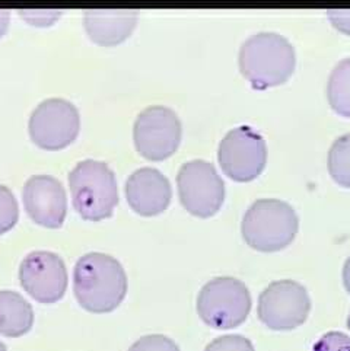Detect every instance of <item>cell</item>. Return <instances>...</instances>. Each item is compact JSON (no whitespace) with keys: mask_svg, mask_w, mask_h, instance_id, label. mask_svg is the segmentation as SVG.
Returning a JSON list of instances; mask_svg holds the SVG:
<instances>
[{"mask_svg":"<svg viewBox=\"0 0 350 351\" xmlns=\"http://www.w3.org/2000/svg\"><path fill=\"white\" fill-rule=\"evenodd\" d=\"M183 137V125L171 108L154 105L137 115L133 125L136 150L148 160L161 162L177 152Z\"/></svg>","mask_w":350,"mask_h":351,"instance_id":"8","label":"cell"},{"mask_svg":"<svg viewBox=\"0 0 350 351\" xmlns=\"http://www.w3.org/2000/svg\"><path fill=\"white\" fill-rule=\"evenodd\" d=\"M327 99L334 112L350 119V57L343 58L331 70L327 82Z\"/></svg>","mask_w":350,"mask_h":351,"instance_id":"16","label":"cell"},{"mask_svg":"<svg viewBox=\"0 0 350 351\" xmlns=\"http://www.w3.org/2000/svg\"><path fill=\"white\" fill-rule=\"evenodd\" d=\"M205 351H255L253 343L242 335H222L210 343Z\"/></svg>","mask_w":350,"mask_h":351,"instance_id":"20","label":"cell"},{"mask_svg":"<svg viewBox=\"0 0 350 351\" xmlns=\"http://www.w3.org/2000/svg\"><path fill=\"white\" fill-rule=\"evenodd\" d=\"M34 309L18 291L0 290V335L18 338L31 331Z\"/></svg>","mask_w":350,"mask_h":351,"instance_id":"15","label":"cell"},{"mask_svg":"<svg viewBox=\"0 0 350 351\" xmlns=\"http://www.w3.org/2000/svg\"><path fill=\"white\" fill-rule=\"evenodd\" d=\"M0 351H8V350H6V346H5L2 341H0Z\"/></svg>","mask_w":350,"mask_h":351,"instance_id":"26","label":"cell"},{"mask_svg":"<svg viewBox=\"0 0 350 351\" xmlns=\"http://www.w3.org/2000/svg\"><path fill=\"white\" fill-rule=\"evenodd\" d=\"M329 172L338 185L350 189V133L336 138L331 145Z\"/></svg>","mask_w":350,"mask_h":351,"instance_id":"17","label":"cell"},{"mask_svg":"<svg viewBox=\"0 0 350 351\" xmlns=\"http://www.w3.org/2000/svg\"><path fill=\"white\" fill-rule=\"evenodd\" d=\"M69 186L73 207L89 221L108 219L119 204V185L107 163L85 159L70 171Z\"/></svg>","mask_w":350,"mask_h":351,"instance_id":"4","label":"cell"},{"mask_svg":"<svg viewBox=\"0 0 350 351\" xmlns=\"http://www.w3.org/2000/svg\"><path fill=\"white\" fill-rule=\"evenodd\" d=\"M126 198L135 213L150 217L168 208L172 198L170 180L155 168H140L126 181Z\"/></svg>","mask_w":350,"mask_h":351,"instance_id":"13","label":"cell"},{"mask_svg":"<svg viewBox=\"0 0 350 351\" xmlns=\"http://www.w3.org/2000/svg\"><path fill=\"white\" fill-rule=\"evenodd\" d=\"M22 19L28 21L32 25L49 27L57 18H60L62 12L58 10H19Z\"/></svg>","mask_w":350,"mask_h":351,"instance_id":"22","label":"cell"},{"mask_svg":"<svg viewBox=\"0 0 350 351\" xmlns=\"http://www.w3.org/2000/svg\"><path fill=\"white\" fill-rule=\"evenodd\" d=\"M250 311V290L233 277L212 278L197 296L198 317L216 330L237 328L248 318Z\"/></svg>","mask_w":350,"mask_h":351,"instance_id":"5","label":"cell"},{"mask_svg":"<svg viewBox=\"0 0 350 351\" xmlns=\"http://www.w3.org/2000/svg\"><path fill=\"white\" fill-rule=\"evenodd\" d=\"M19 282L34 300L56 303L67 290V268L60 255L50 251H34L19 265Z\"/></svg>","mask_w":350,"mask_h":351,"instance_id":"11","label":"cell"},{"mask_svg":"<svg viewBox=\"0 0 350 351\" xmlns=\"http://www.w3.org/2000/svg\"><path fill=\"white\" fill-rule=\"evenodd\" d=\"M347 328L350 330V313H349V317H347Z\"/></svg>","mask_w":350,"mask_h":351,"instance_id":"27","label":"cell"},{"mask_svg":"<svg viewBox=\"0 0 350 351\" xmlns=\"http://www.w3.org/2000/svg\"><path fill=\"white\" fill-rule=\"evenodd\" d=\"M19 219V207L15 194L0 184V235L9 232Z\"/></svg>","mask_w":350,"mask_h":351,"instance_id":"18","label":"cell"},{"mask_svg":"<svg viewBox=\"0 0 350 351\" xmlns=\"http://www.w3.org/2000/svg\"><path fill=\"white\" fill-rule=\"evenodd\" d=\"M218 162L226 177L233 181L255 180L267 163V146L263 136L250 125L232 128L220 140Z\"/></svg>","mask_w":350,"mask_h":351,"instance_id":"7","label":"cell"},{"mask_svg":"<svg viewBox=\"0 0 350 351\" xmlns=\"http://www.w3.org/2000/svg\"><path fill=\"white\" fill-rule=\"evenodd\" d=\"M238 64L254 89L279 86L295 72V49L283 35L259 32L242 43Z\"/></svg>","mask_w":350,"mask_h":351,"instance_id":"2","label":"cell"},{"mask_svg":"<svg viewBox=\"0 0 350 351\" xmlns=\"http://www.w3.org/2000/svg\"><path fill=\"white\" fill-rule=\"evenodd\" d=\"M312 351H350V337L345 332L330 331L314 344Z\"/></svg>","mask_w":350,"mask_h":351,"instance_id":"21","label":"cell"},{"mask_svg":"<svg viewBox=\"0 0 350 351\" xmlns=\"http://www.w3.org/2000/svg\"><path fill=\"white\" fill-rule=\"evenodd\" d=\"M25 212L34 223L57 229L63 225L67 213V195L63 184L51 175H34L22 190Z\"/></svg>","mask_w":350,"mask_h":351,"instance_id":"12","label":"cell"},{"mask_svg":"<svg viewBox=\"0 0 350 351\" xmlns=\"http://www.w3.org/2000/svg\"><path fill=\"white\" fill-rule=\"evenodd\" d=\"M9 21H10V14L9 10L0 9V37H3L8 31L9 27Z\"/></svg>","mask_w":350,"mask_h":351,"instance_id":"24","label":"cell"},{"mask_svg":"<svg viewBox=\"0 0 350 351\" xmlns=\"http://www.w3.org/2000/svg\"><path fill=\"white\" fill-rule=\"evenodd\" d=\"M128 351H180V348L171 338L161 334H154L140 338L128 348Z\"/></svg>","mask_w":350,"mask_h":351,"instance_id":"19","label":"cell"},{"mask_svg":"<svg viewBox=\"0 0 350 351\" xmlns=\"http://www.w3.org/2000/svg\"><path fill=\"white\" fill-rule=\"evenodd\" d=\"M299 219L290 204L276 198H261L245 212L241 233L250 248L260 252L282 251L294 242Z\"/></svg>","mask_w":350,"mask_h":351,"instance_id":"3","label":"cell"},{"mask_svg":"<svg viewBox=\"0 0 350 351\" xmlns=\"http://www.w3.org/2000/svg\"><path fill=\"white\" fill-rule=\"evenodd\" d=\"M80 130V114L63 98L43 101L30 117L28 132L32 142L44 150H62L72 145Z\"/></svg>","mask_w":350,"mask_h":351,"instance_id":"10","label":"cell"},{"mask_svg":"<svg viewBox=\"0 0 350 351\" xmlns=\"http://www.w3.org/2000/svg\"><path fill=\"white\" fill-rule=\"evenodd\" d=\"M137 15V10L127 9H89L85 10L84 25L93 43L113 47L130 37Z\"/></svg>","mask_w":350,"mask_h":351,"instance_id":"14","label":"cell"},{"mask_svg":"<svg viewBox=\"0 0 350 351\" xmlns=\"http://www.w3.org/2000/svg\"><path fill=\"white\" fill-rule=\"evenodd\" d=\"M311 311L307 289L294 280H279L268 285L259 298L260 321L275 331H290L303 325Z\"/></svg>","mask_w":350,"mask_h":351,"instance_id":"9","label":"cell"},{"mask_svg":"<svg viewBox=\"0 0 350 351\" xmlns=\"http://www.w3.org/2000/svg\"><path fill=\"white\" fill-rule=\"evenodd\" d=\"M177 186L183 207L193 216L212 217L224 204L225 182L210 162H185L178 171Z\"/></svg>","mask_w":350,"mask_h":351,"instance_id":"6","label":"cell"},{"mask_svg":"<svg viewBox=\"0 0 350 351\" xmlns=\"http://www.w3.org/2000/svg\"><path fill=\"white\" fill-rule=\"evenodd\" d=\"M327 16L337 31L350 35V9L327 10Z\"/></svg>","mask_w":350,"mask_h":351,"instance_id":"23","label":"cell"},{"mask_svg":"<svg viewBox=\"0 0 350 351\" xmlns=\"http://www.w3.org/2000/svg\"><path fill=\"white\" fill-rule=\"evenodd\" d=\"M343 285L350 295V256L346 260L343 265Z\"/></svg>","mask_w":350,"mask_h":351,"instance_id":"25","label":"cell"},{"mask_svg":"<svg viewBox=\"0 0 350 351\" xmlns=\"http://www.w3.org/2000/svg\"><path fill=\"white\" fill-rule=\"evenodd\" d=\"M73 293L79 305L91 313H110L127 295V276L114 256L89 252L73 270Z\"/></svg>","mask_w":350,"mask_h":351,"instance_id":"1","label":"cell"}]
</instances>
